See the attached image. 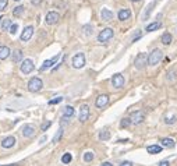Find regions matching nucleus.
Returning <instances> with one entry per match:
<instances>
[{"label": "nucleus", "mask_w": 177, "mask_h": 166, "mask_svg": "<svg viewBox=\"0 0 177 166\" xmlns=\"http://www.w3.org/2000/svg\"><path fill=\"white\" fill-rule=\"evenodd\" d=\"M22 59V52L21 50H14V53H13V62L14 63H17V62H20V60Z\"/></svg>", "instance_id": "obj_26"}, {"label": "nucleus", "mask_w": 177, "mask_h": 166, "mask_svg": "<svg viewBox=\"0 0 177 166\" xmlns=\"http://www.w3.org/2000/svg\"><path fill=\"white\" fill-rule=\"evenodd\" d=\"M133 2H140V0H133Z\"/></svg>", "instance_id": "obj_45"}, {"label": "nucleus", "mask_w": 177, "mask_h": 166, "mask_svg": "<svg viewBox=\"0 0 177 166\" xmlns=\"http://www.w3.org/2000/svg\"><path fill=\"white\" fill-rule=\"evenodd\" d=\"M128 124H131L130 119H123V120H121V124H120V126H121V127H127Z\"/></svg>", "instance_id": "obj_37"}, {"label": "nucleus", "mask_w": 177, "mask_h": 166, "mask_svg": "<svg viewBox=\"0 0 177 166\" xmlns=\"http://www.w3.org/2000/svg\"><path fill=\"white\" fill-rule=\"evenodd\" d=\"M88 117H89V108H88V105H82V106L80 108V116H78L80 122L85 123L86 120H88Z\"/></svg>", "instance_id": "obj_9"}, {"label": "nucleus", "mask_w": 177, "mask_h": 166, "mask_svg": "<svg viewBox=\"0 0 177 166\" xmlns=\"http://www.w3.org/2000/svg\"><path fill=\"white\" fill-rule=\"evenodd\" d=\"M170 163H169V161H162L160 163H159V166H169Z\"/></svg>", "instance_id": "obj_40"}, {"label": "nucleus", "mask_w": 177, "mask_h": 166, "mask_svg": "<svg viewBox=\"0 0 177 166\" xmlns=\"http://www.w3.org/2000/svg\"><path fill=\"white\" fill-rule=\"evenodd\" d=\"M162 27V24L159 23V21H156V23H152V24H149L148 27H146V31L148 32H152V31H156V29H159Z\"/></svg>", "instance_id": "obj_23"}, {"label": "nucleus", "mask_w": 177, "mask_h": 166, "mask_svg": "<svg viewBox=\"0 0 177 166\" xmlns=\"http://www.w3.org/2000/svg\"><path fill=\"white\" fill-rule=\"evenodd\" d=\"M120 166H133V163H131L130 161H124V162H121V163H120Z\"/></svg>", "instance_id": "obj_38"}, {"label": "nucleus", "mask_w": 177, "mask_h": 166, "mask_svg": "<svg viewBox=\"0 0 177 166\" xmlns=\"http://www.w3.org/2000/svg\"><path fill=\"white\" fill-rule=\"evenodd\" d=\"M22 13H24V6H17V7H14L13 14H14V16H16V17L22 16Z\"/></svg>", "instance_id": "obj_28"}, {"label": "nucleus", "mask_w": 177, "mask_h": 166, "mask_svg": "<svg viewBox=\"0 0 177 166\" xmlns=\"http://www.w3.org/2000/svg\"><path fill=\"white\" fill-rule=\"evenodd\" d=\"M144 119H145V114H144V112H141V110L133 112V113L130 114L131 124H140V123L144 122Z\"/></svg>", "instance_id": "obj_6"}, {"label": "nucleus", "mask_w": 177, "mask_h": 166, "mask_svg": "<svg viewBox=\"0 0 177 166\" xmlns=\"http://www.w3.org/2000/svg\"><path fill=\"white\" fill-rule=\"evenodd\" d=\"M146 151H148V153L155 155V153H160L162 152V147L160 145H149L148 148H146Z\"/></svg>", "instance_id": "obj_20"}, {"label": "nucleus", "mask_w": 177, "mask_h": 166, "mask_svg": "<svg viewBox=\"0 0 177 166\" xmlns=\"http://www.w3.org/2000/svg\"><path fill=\"white\" fill-rule=\"evenodd\" d=\"M112 84L115 88H123L124 87V77H123L121 74H115L112 77Z\"/></svg>", "instance_id": "obj_8"}, {"label": "nucleus", "mask_w": 177, "mask_h": 166, "mask_svg": "<svg viewBox=\"0 0 177 166\" xmlns=\"http://www.w3.org/2000/svg\"><path fill=\"white\" fill-rule=\"evenodd\" d=\"M10 56V49L7 46H0V60H4Z\"/></svg>", "instance_id": "obj_18"}, {"label": "nucleus", "mask_w": 177, "mask_h": 166, "mask_svg": "<svg viewBox=\"0 0 177 166\" xmlns=\"http://www.w3.org/2000/svg\"><path fill=\"white\" fill-rule=\"evenodd\" d=\"M84 34L85 35H92V27H89V25H86V27H84Z\"/></svg>", "instance_id": "obj_35"}, {"label": "nucleus", "mask_w": 177, "mask_h": 166, "mask_svg": "<svg viewBox=\"0 0 177 166\" xmlns=\"http://www.w3.org/2000/svg\"><path fill=\"white\" fill-rule=\"evenodd\" d=\"M71 116H74V109L71 106H66L64 110H63V117L67 119V117H71Z\"/></svg>", "instance_id": "obj_22"}, {"label": "nucleus", "mask_w": 177, "mask_h": 166, "mask_svg": "<svg viewBox=\"0 0 177 166\" xmlns=\"http://www.w3.org/2000/svg\"><path fill=\"white\" fill-rule=\"evenodd\" d=\"M177 71L176 70H172V71H169V73H167V80L169 81H175L176 78H177Z\"/></svg>", "instance_id": "obj_30"}, {"label": "nucleus", "mask_w": 177, "mask_h": 166, "mask_svg": "<svg viewBox=\"0 0 177 166\" xmlns=\"http://www.w3.org/2000/svg\"><path fill=\"white\" fill-rule=\"evenodd\" d=\"M113 29L112 28H105L103 31H101V34L98 35V41L101 42V43H106L109 39H112L113 38Z\"/></svg>", "instance_id": "obj_5"}, {"label": "nucleus", "mask_w": 177, "mask_h": 166, "mask_svg": "<svg viewBox=\"0 0 177 166\" xmlns=\"http://www.w3.org/2000/svg\"><path fill=\"white\" fill-rule=\"evenodd\" d=\"M59 20H60V16H59V13H56V11H49V13L46 14V24L47 25H53V24H56Z\"/></svg>", "instance_id": "obj_10"}, {"label": "nucleus", "mask_w": 177, "mask_h": 166, "mask_svg": "<svg viewBox=\"0 0 177 166\" xmlns=\"http://www.w3.org/2000/svg\"><path fill=\"white\" fill-rule=\"evenodd\" d=\"M11 25H13V24H11V21L8 20V18H3V21H2V29L3 31H10V28H11Z\"/></svg>", "instance_id": "obj_21"}, {"label": "nucleus", "mask_w": 177, "mask_h": 166, "mask_svg": "<svg viewBox=\"0 0 177 166\" xmlns=\"http://www.w3.org/2000/svg\"><path fill=\"white\" fill-rule=\"evenodd\" d=\"M45 141H46V135H43V137H42V140H41V143H45Z\"/></svg>", "instance_id": "obj_43"}, {"label": "nucleus", "mask_w": 177, "mask_h": 166, "mask_svg": "<svg viewBox=\"0 0 177 166\" xmlns=\"http://www.w3.org/2000/svg\"><path fill=\"white\" fill-rule=\"evenodd\" d=\"M162 57H163V53H162V50H160V49H154L151 55L148 56V64H149V66H156L158 63L162 60Z\"/></svg>", "instance_id": "obj_1"}, {"label": "nucleus", "mask_w": 177, "mask_h": 166, "mask_svg": "<svg viewBox=\"0 0 177 166\" xmlns=\"http://www.w3.org/2000/svg\"><path fill=\"white\" fill-rule=\"evenodd\" d=\"M31 2H32V4L38 6V4H41V2H42V0H31Z\"/></svg>", "instance_id": "obj_41"}, {"label": "nucleus", "mask_w": 177, "mask_h": 166, "mask_svg": "<svg viewBox=\"0 0 177 166\" xmlns=\"http://www.w3.org/2000/svg\"><path fill=\"white\" fill-rule=\"evenodd\" d=\"M42 87H43V83H42V80H41V78H38V77L31 78V80H29V83H28V89L31 92L41 91Z\"/></svg>", "instance_id": "obj_2"}, {"label": "nucleus", "mask_w": 177, "mask_h": 166, "mask_svg": "<svg viewBox=\"0 0 177 166\" xmlns=\"http://www.w3.org/2000/svg\"><path fill=\"white\" fill-rule=\"evenodd\" d=\"M101 17L103 21H112L113 20V13L109 8H102L101 10Z\"/></svg>", "instance_id": "obj_15"}, {"label": "nucleus", "mask_w": 177, "mask_h": 166, "mask_svg": "<svg viewBox=\"0 0 177 166\" xmlns=\"http://www.w3.org/2000/svg\"><path fill=\"white\" fill-rule=\"evenodd\" d=\"M34 134H35V127L34 126H31V124H25L22 127V135L24 137H34Z\"/></svg>", "instance_id": "obj_14"}, {"label": "nucleus", "mask_w": 177, "mask_h": 166, "mask_svg": "<svg viewBox=\"0 0 177 166\" xmlns=\"http://www.w3.org/2000/svg\"><path fill=\"white\" fill-rule=\"evenodd\" d=\"M59 57H60V53H59V55H56L55 57H53V59L45 60V62H43V64L41 66V68H39V70H41V71H45V70H47V68H50V67H52V66L55 64V63L59 60Z\"/></svg>", "instance_id": "obj_11"}, {"label": "nucleus", "mask_w": 177, "mask_h": 166, "mask_svg": "<svg viewBox=\"0 0 177 166\" xmlns=\"http://www.w3.org/2000/svg\"><path fill=\"white\" fill-rule=\"evenodd\" d=\"M34 68H35L34 62H32V60H29V59L24 60V62L21 63V71H22L24 74H29V73H32V71H34Z\"/></svg>", "instance_id": "obj_7"}, {"label": "nucleus", "mask_w": 177, "mask_h": 166, "mask_svg": "<svg viewBox=\"0 0 177 166\" xmlns=\"http://www.w3.org/2000/svg\"><path fill=\"white\" fill-rule=\"evenodd\" d=\"M146 64H148V56H146V53H138V56L135 57V62H134L135 68L142 70Z\"/></svg>", "instance_id": "obj_4"}, {"label": "nucleus", "mask_w": 177, "mask_h": 166, "mask_svg": "<svg viewBox=\"0 0 177 166\" xmlns=\"http://www.w3.org/2000/svg\"><path fill=\"white\" fill-rule=\"evenodd\" d=\"M102 166H113L110 162H105V163H102Z\"/></svg>", "instance_id": "obj_42"}, {"label": "nucleus", "mask_w": 177, "mask_h": 166, "mask_svg": "<svg viewBox=\"0 0 177 166\" xmlns=\"http://www.w3.org/2000/svg\"><path fill=\"white\" fill-rule=\"evenodd\" d=\"M99 138H101L102 141H106V140H109L110 138V133H109V130H102L101 133H99Z\"/></svg>", "instance_id": "obj_25"}, {"label": "nucleus", "mask_w": 177, "mask_h": 166, "mask_svg": "<svg viewBox=\"0 0 177 166\" xmlns=\"http://www.w3.org/2000/svg\"><path fill=\"white\" fill-rule=\"evenodd\" d=\"M17 29H18V24H13V25H11V28H10V34H16L17 32Z\"/></svg>", "instance_id": "obj_36"}, {"label": "nucleus", "mask_w": 177, "mask_h": 166, "mask_svg": "<svg viewBox=\"0 0 177 166\" xmlns=\"http://www.w3.org/2000/svg\"><path fill=\"white\" fill-rule=\"evenodd\" d=\"M71 64L74 68H82L85 66V55L84 53H77L71 59Z\"/></svg>", "instance_id": "obj_3"}, {"label": "nucleus", "mask_w": 177, "mask_h": 166, "mask_svg": "<svg viewBox=\"0 0 177 166\" xmlns=\"http://www.w3.org/2000/svg\"><path fill=\"white\" fill-rule=\"evenodd\" d=\"M32 35H34V27H25L22 31V34H21V41H29V39L32 38Z\"/></svg>", "instance_id": "obj_12"}, {"label": "nucleus", "mask_w": 177, "mask_h": 166, "mask_svg": "<svg viewBox=\"0 0 177 166\" xmlns=\"http://www.w3.org/2000/svg\"><path fill=\"white\" fill-rule=\"evenodd\" d=\"M71 159H73V156H71V153H68V152H67V153H64V155L61 156V162H63V163H66V165L70 163Z\"/></svg>", "instance_id": "obj_29"}, {"label": "nucleus", "mask_w": 177, "mask_h": 166, "mask_svg": "<svg viewBox=\"0 0 177 166\" xmlns=\"http://www.w3.org/2000/svg\"><path fill=\"white\" fill-rule=\"evenodd\" d=\"M17 2H18V0H17Z\"/></svg>", "instance_id": "obj_46"}, {"label": "nucleus", "mask_w": 177, "mask_h": 166, "mask_svg": "<svg viewBox=\"0 0 177 166\" xmlns=\"http://www.w3.org/2000/svg\"><path fill=\"white\" fill-rule=\"evenodd\" d=\"M162 147H166V148H173L175 147V140L173 138H162Z\"/></svg>", "instance_id": "obj_19"}, {"label": "nucleus", "mask_w": 177, "mask_h": 166, "mask_svg": "<svg viewBox=\"0 0 177 166\" xmlns=\"http://www.w3.org/2000/svg\"><path fill=\"white\" fill-rule=\"evenodd\" d=\"M61 101H63L61 96H57V98H55V99H50L49 105H56V103H59V102H61Z\"/></svg>", "instance_id": "obj_33"}, {"label": "nucleus", "mask_w": 177, "mask_h": 166, "mask_svg": "<svg viewBox=\"0 0 177 166\" xmlns=\"http://www.w3.org/2000/svg\"><path fill=\"white\" fill-rule=\"evenodd\" d=\"M14 144H16V138H14L13 135H10V137H6L4 140L2 141V147L3 148H11V147H14Z\"/></svg>", "instance_id": "obj_16"}, {"label": "nucleus", "mask_w": 177, "mask_h": 166, "mask_svg": "<svg viewBox=\"0 0 177 166\" xmlns=\"http://www.w3.org/2000/svg\"><path fill=\"white\" fill-rule=\"evenodd\" d=\"M107 103H109V96L107 95H99L96 98V101H95V105H96V108H99V109L105 108Z\"/></svg>", "instance_id": "obj_13"}, {"label": "nucleus", "mask_w": 177, "mask_h": 166, "mask_svg": "<svg viewBox=\"0 0 177 166\" xmlns=\"http://www.w3.org/2000/svg\"><path fill=\"white\" fill-rule=\"evenodd\" d=\"M155 4H156V2H152L151 4H149L148 7H146V11H145V13H144V20H146V18H148V17H149V14H151L152 8L155 7Z\"/></svg>", "instance_id": "obj_27"}, {"label": "nucleus", "mask_w": 177, "mask_h": 166, "mask_svg": "<svg viewBox=\"0 0 177 166\" xmlns=\"http://www.w3.org/2000/svg\"><path fill=\"white\" fill-rule=\"evenodd\" d=\"M172 35H170L169 34V32H166V34H163V35H162V39H160V41H162V43H163V45H170V43H172Z\"/></svg>", "instance_id": "obj_24"}, {"label": "nucleus", "mask_w": 177, "mask_h": 166, "mask_svg": "<svg viewBox=\"0 0 177 166\" xmlns=\"http://www.w3.org/2000/svg\"><path fill=\"white\" fill-rule=\"evenodd\" d=\"M50 124H52V122H47V123H45V124L42 126V131H45V130H46L47 127H49Z\"/></svg>", "instance_id": "obj_39"}, {"label": "nucleus", "mask_w": 177, "mask_h": 166, "mask_svg": "<svg viewBox=\"0 0 177 166\" xmlns=\"http://www.w3.org/2000/svg\"><path fill=\"white\" fill-rule=\"evenodd\" d=\"M8 4V0H0V11H3Z\"/></svg>", "instance_id": "obj_34"}, {"label": "nucleus", "mask_w": 177, "mask_h": 166, "mask_svg": "<svg viewBox=\"0 0 177 166\" xmlns=\"http://www.w3.org/2000/svg\"><path fill=\"white\" fill-rule=\"evenodd\" d=\"M130 17H131V11L128 10V8H123V10L119 11V20L125 21V20L130 18Z\"/></svg>", "instance_id": "obj_17"}, {"label": "nucleus", "mask_w": 177, "mask_h": 166, "mask_svg": "<svg viewBox=\"0 0 177 166\" xmlns=\"http://www.w3.org/2000/svg\"><path fill=\"white\" fill-rule=\"evenodd\" d=\"M92 159H94V153L92 152H85L84 153V161L85 162H91Z\"/></svg>", "instance_id": "obj_31"}, {"label": "nucleus", "mask_w": 177, "mask_h": 166, "mask_svg": "<svg viewBox=\"0 0 177 166\" xmlns=\"http://www.w3.org/2000/svg\"><path fill=\"white\" fill-rule=\"evenodd\" d=\"M4 166H18V165H16V163H13V165H4Z\"/></svg>", "instance_id": "obj_44"}, {"label": "nucleus", "mask_w": 177, "mask_h": 166, "mask_svg": "<svg viewBox=\"0 0 177 166\" xmlns=\"http://www.w3.org/2000/svg\"><path fill=\"white\" fill-rule=\"evenodd\" d=\"M61 135H63V130L60 128L59 131H57V134L55 135V138H53V143H57V141L60 140V138H61Z\"/></svg>", "instance_id": "obj_32"}]
</instances>
